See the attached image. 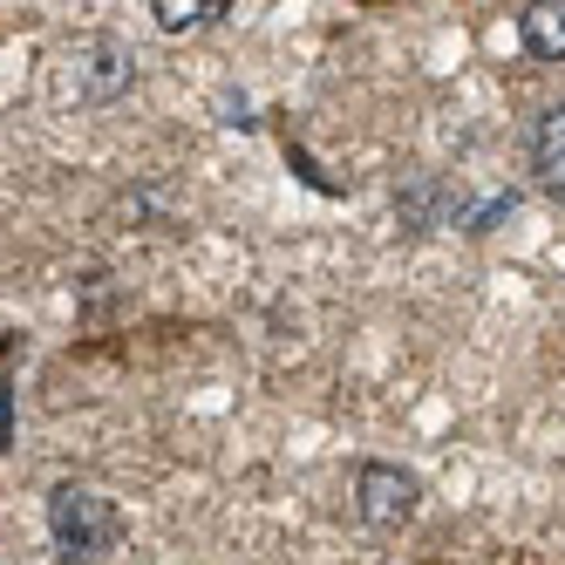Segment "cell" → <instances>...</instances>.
<instances>
[{
  "instance_id": "1",
  "label": "cell",
  "mask_w": 565,
  "mask_h": 565,
  "mask_svg": "<svg viewBox=\"0 0 565 565\" xmlns=\"http://www.w3.org/2000/svg\"><path fill=\"white\" fill-rule=\"evenodd\" d=\"M49 539L62 545V558H109L116 539H124V518L89 483H55L49 491Z\"/></svg>"
},
{
  "instance_id": "4",
  "label": "cell",
  "mask_w": 565,
  "mask_h": 565,
  "mask_svg": "<svg viewBox=\"0 0 565 565\" xmlns=\"http://www.w3.org/2000/svg\"><path fill=\"white\" fill-rule=\"evenodd\" d=\"M518 42L532 62H565V0H532L518 14Z\"/></svg>"
},
{
  "instance_id": "3",
  "label": "cell",
  "mask_w": 565,
  "mask_h": 565,
  "mask_svg": "<svg viewBox=\"0 0 565 565\" xmlns=\"http://www.w3.org/2000/svg\"><path fill=\"white\" fill-rule=\"evenodd\" d=\"M130 75H137L130 49L109 42V34H89V42L75 49V96H83V103H116L130 89Z\"/></svg>"
},
{
  "instance_id": "5",
  "label": "cell",
  "mask_w": 565,
  "mask_h": 565,
  "mask_svg": "<svg viewBox=\"0 0 565 565\" xmlns=\"http://www.w3.org/2000/svg\"><path fill=\"white\" fill-rule=\"evenodd\" d=\"M532 171H539V191L565 198V103H552L539 116V130H532Z\"/></svg>"
},
{
  "instance_id": "2",
  "label": "cell",
  "mask_w": 565,
  "mask_h": 565,
  "mask_svg": "<svg viewBox=\"0 0 565 565\" xmlns=\"http://www.w3.org/2000/svg\"><path fill=\"white\" fill-rule=\"evenodd\" d=\"M416 498H423V491H416V477L402 470V463H382V457H375V463L354 470V511L369 518L375 532L409 524V518H416Z\"/></svg>"
},
{
  "instance_id": "7",
  "label": "cell",
  "mask_w": 565,
  "mask_h": 565,
  "mask_svg": "<svg viewBox=\"0 0 565 565\" xmlns=\"http://www.w3.org/2000/svg\"><path fill=\"white\" fill-rule=\"evenodd\" d=\"M0 443H8V388H0Z\"/></svg>"
},
{
  "instance_id": "6",
  "label": "cell",
  "mask_w": 565,
  "mask_h": 565,
  "mask_svg": "<svg viewBox=\"0 0 565 565\" xmlns=\"http://www.w3.org/2000/svg\"><path fill=\"white\" fill-rule=\"evenodd\" d=\"M225 8H232V0H150V14H157V28H164V34L212 28V21H225Z\"/></svg>"
}]
</instances>
